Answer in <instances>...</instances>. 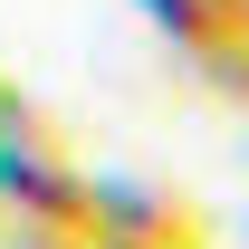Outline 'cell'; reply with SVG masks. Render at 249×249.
<instances>
[{"label":"cell","mask_w":249,"mask_h":249,"mask_svg":"<svg viewBox=\"0 0 249 249\" xmlns=\"http://www.w3.org/2000/svg\"><path fill=\"white\" fill-rule=\"evenodd\" d=\"M10 249H96V230H29V220H0Z\"/></svg>","instance_id":"cell-4"},{"label":"cell","mask_w":249,"mask_h":249,"mask_svg":"<svg viewBox=\"0 0 249 249\" xmlns=\"http://www.w3.org/2000/svg\"><path fill=\"white\" fill-rule=\"evenodd\" d=\"M0 96H10V77H0Z\"/></svg>","instance_id":"cell-5"},{"label":"cell","mask_w":249,"mask_h":249,"mask_svg":"<svg viewBox=\"0 0 249 249\" xmlns=\"http://www.w3.org/2000/svg\"><path fill=\"white\" fill-rule=\"evenodd\" d=\"M163 38H173V58H192L211 77L220 96L249 87V0H134Z\"/></svg>","instance_id":"cell-3"},{"label":"cell","mask_w":249,"mask_h":249,"mask_svg":"<svg viewBox=\"0 0 249 249\" xmlns=\"http://www.w3.org/2000/svg\"><path fill=\"white\" fill-rule=\"evenodd\" d=\"M0 220H29V230H87V163L48 134L38 106L0 115Z\"/></svg>","instance_id":"cell-1"},{"label":"cell","mask_w":249,"mask_h":249,"mask_svg":"<svg viewBox=\"0 0 249 249\" xmlns=\"http://www.w3.org/2000/svg\"><path fill=\"white\" fill-rule=\"evenodd\" d=\"M87 230L96 249H211V211L163 182H124V173H87Z\"/></svg>","instance_id":"cell-2"}]
</instances>
